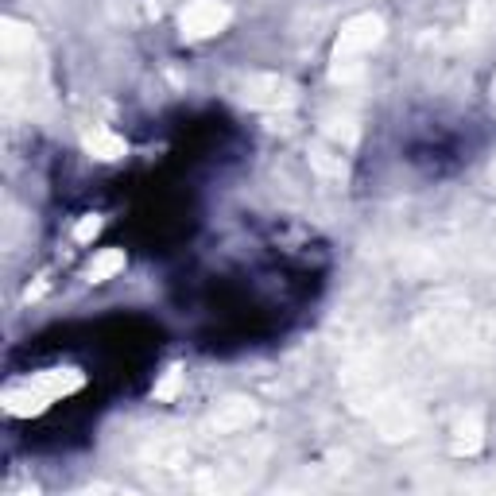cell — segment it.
I'll use <instances>...</instances> for the list:
<instances>
[{"instance_id":"cell-3","label":"cell","mask_w":496,"mask_h":496,"mask_svg":"<svg viewBox=\"0 0 496 496\" xmlns=\"http://www.w3.org/2000/svg\"><path fill=\"white\" fill-rule=\"evenodd\" d=\"M116 271H124V253H121V248H101V253L89 260L86 280L89 283H106V280L116 276Z\"/></svg>"},{"instance_id":"cell-1","label":"cell","mask_w":496,"mask_h":496,"mask_svg":"<svg viewBox=\"0 0 496 496\" xmlns=\"http://www.w3.org/2000/svg\"><path fill=\"white\" fill-rule=\"evenodd\" d=\"M381 35H384V23L376 20V16H357V20H349L345 32H342V39H337L334 59H337V62L357 59V55H364V51H372L376 43H381Z\"/></svg>"},{"instance_id":"cell-4","label":"cell","mask_w":496,"mask_h":496,"mask_svg":"<svg viewBox=\"0 0 496 496\" xmlns=\"http://www.w3.org/2000/svg\"><path fill=\"white\" fill-rule=\"evenodd\" d=\"M86 148L94 155H101V160H116V155H124V140H116L113 133H89Z\"/></svg>"},{"instance_id":"cell-5","label":"cell","mask_w":496,"mask_h":496,"mask_svg":"<svg viewBox=\"0 0 496 496\" xmlns=\"http://www.w3.org/2000/svg\"><path fill=\"white\" fill-rule=\"evenodd\" d=\"M248 423H253V408H244V403H241V408H229V411L217 419L221 430H229V427H248Z\"/></svg>"},{"instance_id":"cell-2","label":"cell","mask_w":496,"mask_h":496,"mask_svg":"<svg viewBox=\"0 0 496 496\" xmlns=\"http://www.w3.org/2000/svg\"><path fill=\"white\" fill-rule=\"evenodd\" d=\"M229 23V8L217 5V0H194V5L182 12V32L190 39H202V35H214Z\"/></svg>"},{"instance_id":"cell-6","label":"cell","mask_w":496,"mask_h":496,"mask_svg":"<svg viewBox=\"0 0 496 496\" xmlns=\"http://www.w3.org/2000/svg\"><path fill=\"white\" fill-rule=\"evenodd\" d=\"M97 233H101V217L97 214H89V217H82V221H78V229H74V241H94L97 237Z\"/></svg>"}]
</instances>
